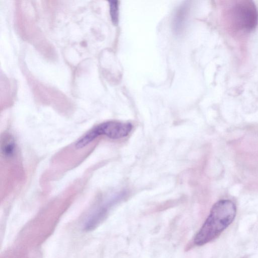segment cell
Wrapping results in <instances>:
<instances>
[{
  "label": "cell",
  "mask_w": 258,
  "mask_h": 258,
  "mask_svg": "<svg viewBox=\"0 0 258 258\" xmlns=\"http://www.w3.org/2000/svg\"><path fill=\"white\" fill-rule=\"evenodd\" d=\"M236 214V206L232 201L222 200L216 202L196 235L194 244L203 245L217 238L232 223Z\"/></svg>",
  "instance_id": "6da1fadb"
},
{
  "label": "cell",
  "mask_w": 258,
  "mask_h": 258,
  "mask_svg": "<svg viewBox=\"0 0 258 258\" xmlns=\"http://www.w3.org/2000/svg\"><path fill=\"white\" fill-rule=\"evenodd\" d=\"M226 8L224 12L226 23L234 33L248 32L256 26L257 12L251 2L234 1Z\"/></svg>",
  "instance_id": "7a4b0ae2"
},
{
  "label": "cell",
  "mask_w": 258,
  "mask_h": 258,
  "mask_svg": "<svg viewBox=\"0 0 258 258\" xmlns=\"http://www.w3.org/2000/svg\"><path fill=\"white\" fill-rule=\"evenodd\" d=\"M133 125L130 123L108 121L94 127L79 139L75 146L78 149L83 148L96 138L105 136L112 139L121 138L127 136L131 132Z\"/></svg>",
  "instance_id": "3957f363"
},
{
  "label": "cell",
  "mask_w": 258,
  "mask_h": 258,
  "mask_svg": "<svg viewBox=\"0 0 258 258\" xmlns=\"http://www.w3.org/2000/svg\"><path fill=\"white\" fill-rule=\"evenodd\" d=\"M1 151L5 157H11L15 153L16 144L13 137L6 135L1 141Z\"/></svg>",
  "instance_id": "277c9868"
},
{
  "label": "cell",
  "mask_w": 258,
  "mask_h": 258,
  "mask_svg": "<svg viewBox=\"0 0 258 258\" xmlns=\"http://www.w3.org/2000/svg\"><path fill=\"white\" fill-rule=\"evenodd\" d=\"M110 10L111 20L114 24L118 22V4L117 1L110 2Z\"/></svg>",
  "instance_id": "5b68a950"
}]
</instances>
